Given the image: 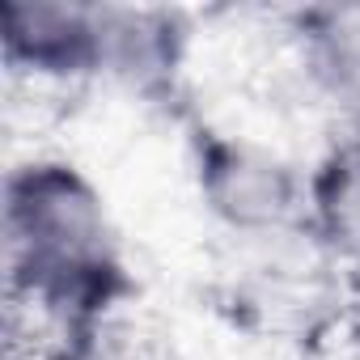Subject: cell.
Listing matches in <instances>:
<instances>
[{"label":"cell","mask_w":360,"mask_h":360,"mask_svg":"<svg viewBox=\"0 0 360 360\" xmlns=\"http://www.w3.org/2000/svg\"><path fill=\"white\" fill-rule=\"evenodd\" d=\"M9 292L89 343L98 322L127 297V271L89 178L68 161H26L5 178Z\"/></svg>","instance_id":"cell-1"},{"label":"cell","mask_w":360,"mask_h":360,"mask_svg":"<svg viewBox=\"0 0 360 360\" xmlns=\"http://www.w3.org/2000/svg\"><path fill=\"white\" fill-rule=\"evenodd\" d=\"M191 165L204 208L238 242L271 238L305 225V178L280 153L229 136L217 127H195Z\"/></svg>","instance_id":"cell-2"},{"label":"cell","mask_w":360,"mask_h":360,"mask_svg":"<svg viewBox=\"0 0 360 360\" xmlns=\"http://www.w3.org/2000/svg\"><path fill=\"white\" fill-rule=\"evenodd\" d=\"M0 47L13 68H26L34 77L77 81L102 72V5L5 0Z\"/></svg>","instance_id":"cell-3"},{"label":"cell","mask_w":360,"mask_h":360,"mask_svg":"<svg viewBox=\"0 0 360 360\" xmlns=\"http://www.w3.org/2000/svg\"><path fill=\"white\" fill-rule=\"evenodd\" d=\"M187 56V26L169 9H110L102 5V72L119 77L144 98L174 94Z\"/></svg>","instance_id":"cell-4"},{"label":"cell","mask_w":360,"mask_h":360,"mask_svg":"<svg viewBox=\"0 0 360 360\" xmlns=\"http://www.w3.org/2000/svg\"><path fill=\"white\" fill-rule=\"evenodd\" d=\"M305 229L339 267H360V127L339 136L309 169Z\"/></svg>","instance_id":"cell-5"},{"label":"cell","mask_w":360,"mask_h":360,"mask_svg":"<svg viewBox=\"0 0 360 360\" xmlns=\"http://www.w3.org/2000/svg\"><path fill=\"white\" fill-rule=\"evenodd\" d=\"M314 85L360 127V5H322L297 18Z\"/></svg>","instance_id":"cell-6"},{"label":"cell","mask_w":360,"mask_h":360,"mask_svg":"<svg viewBox=\"0 0 360 360\" xmlns=\"http://www.w3.org/2000/svg\"><path fill=\"white\" fill-rule=\"evenodd\" d=\"M305 360H335V356H322V352H314V356H305Z\"/></svg>","instance_id":"cell-7"}]
</instances>
